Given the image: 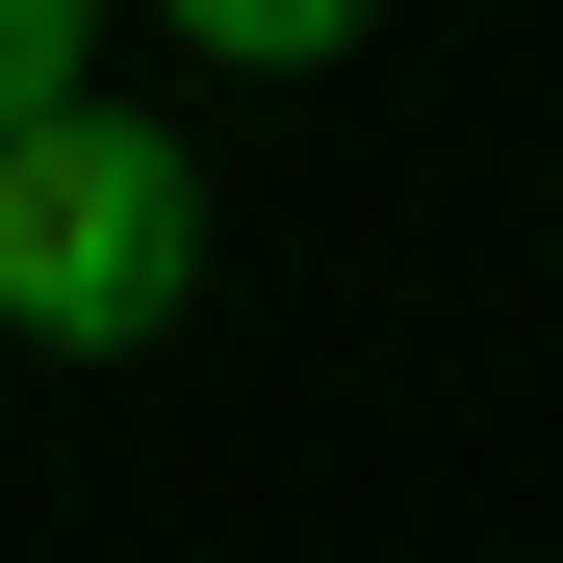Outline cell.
<instances>
[{
  "label": "cell",
  "mask_w": 563,
  "mask_h": 563,
  "mask_svg": "<svg viewBox=\"0 0 563 563\" xmlns=\"http://www.w3.org/2000/svg\"><path fill=\"white\" fill-rule=\"evenodd\" d=\"M179 26H206L231 77H333V52H358V0H179Z\"/></svg>",
  "instance_id": "3"
},
{
  "label": "cell",
  "mask_w": 563,
  "mask_h": 563,
  "mask_svg": "<svg viewBox=\"0 0 563 563\" xmlns=\"http://www.w3.org/2000/svg\"><path fill=\"white\" fill-rule=\"evenodd\" d=\"M77 103H103V77H77V0H0V154L77 129Z\"/></svg>",
  "instance_id": "2"
},
{
  "label": "cell",
  "mask_w": 563,
  "mask_h": 563,
  "mask_svg": "<svg viewBox=\"0 0 563 563\" xmlns=\"http://www.w3.org/2000/svg\"><path fill=\"white\" fill-rule=\"evenodd\" d=\"M179 282H206V154L154 103H77V129L0 154V333L129 358V333H179Z\"/></svg>",
  "instance_id": "1"
}]
</instances>
